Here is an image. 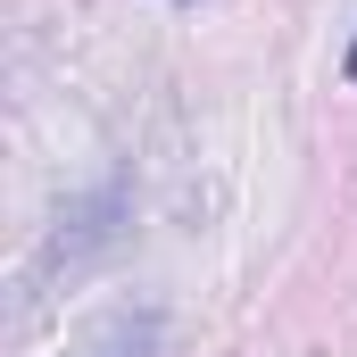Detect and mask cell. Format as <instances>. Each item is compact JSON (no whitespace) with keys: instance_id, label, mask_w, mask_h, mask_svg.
<instances>
[{"instance_id":"cell-1","label":"cell","mask_w":357,"mask_h":357,"mask_svg":"<svg viewBox=\"0 0 357 357\" xmlns=\"http://www.w3.org/2000/svg\"><path fill=\"white\" fill-rule=\"evenodd\" d=\"M125 225H133V183L125 175H108V183H91V191H75V199H59L33 274H84L91 258H108V250L125 241Z\"/></svg>"},{"instance_id":"cell-2","label":"cell","mask_w":357,"mask_h":357,"mask_svg":"<svg viewBox=\"0 0 357 357\" xmlns=\"http://www.w3.org/2000/svg\"><path fill=\"white\" fill-rule=\"evenodd\" d=\"M158 349H167V316L158 307H116L91 333V357H158Z\"/></svg>"},{"instance_id":"cell-3","label":"cell","mask_w":357,"mask_h":357,"mask_svg":"<svg viewBox=\"0 0 357 357\" xmlns=\"http://www.w3.org/2000/svg\"><path fill=\"white\" fill-rule=\"evenodd\" d=\"M341 75H349V84H357V42H349V59H341Z\"/></svg>"}]
</instances>
